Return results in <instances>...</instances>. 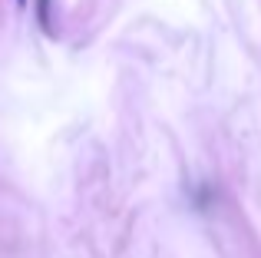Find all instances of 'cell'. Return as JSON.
I'll return each instance as SVG.
<instances>
[{
  "instance_id": "6da1fadb",
  "label": "cell",
  "mask_w": 261,
  "mask_h": 258,
  "mask_svg": "<svg viewBox=\"0 0 261 258\" xmlns=\"http://www.w3.org/2000/svg\"><path fill=\"white\" fill-rule=\"evenodd\" d=\"M46 10H50V0H40V23L50 30V17H46Z\"/></svg>"
},
{
  "instance_id": "7a4b0ae2",
  "label": "cell",
  "mask_w": 261,
  "mask_h": 258,
  "mask_svg": "<svg viewBox=\"0 0 261 258\" xmlns=\"http://www.w3.org/2000/svg\"><path fill=\"white\" fill-rule=\"evenodd\" d=\"M20 4H23V0H20Z\"/></svg>"
}]
</instances>
